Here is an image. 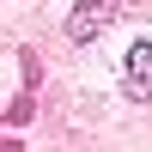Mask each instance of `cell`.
Wrapping results in <instances>:
<instances>
[{"mask_svg":"<svg viewBox=\"0 0 152 152\" xmlns=\"http://www.w3.org/2000/svg\"><path fill=\"white\" fill-rule=\"evenodd\" d=\"M116 18V0H73V18H67V37L73 43H91L104 24Z\"/></svg>","mask_w":152,"mask_h":152,"instance_id":"6da1fadb","label":"cell"},{"mask_svg":"<svg viewBox=\"0 0 152 152\" xmlns=\"http://www.w3.org/2000/svg\"><path fill=\"white\" fill-rule=\"evenodd\" d=\"M122 91H128L134 104L152 97V43H134L128 49V61H122Z\"/></svg>","mask_w":152,"mask_h":152,"instance_id":"7a4b0ae2","label":"cell"}]
</instances>
